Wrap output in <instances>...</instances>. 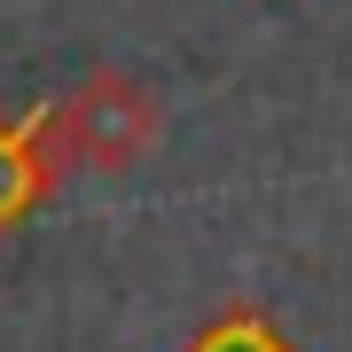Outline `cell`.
I'll use <instances>...</instances> for the list:
<instances>
[{
	"instance_id": "1",
	"label": "cell",
	"mask_w": 352,
	"mask_h": 352,
	"mask_svg": "<svg viewBox=\"0 0 352 352\" xmlns=\"http://www.w3.org/2000/svg\"><path fill=\"white\" fill-rule=\"evenodd\" d=\"M55 157L63 164H94V173H126L157 149V94L126 71H87L63 94V110L47 118Z\"/></svg>"
},
{
	"instance_id": "2",
	"label": "cell",
	"mask_w": 352,
	"mask_h": 352,
	"mask_svg": "<svg viewBox=\"0 0 352 352\" xmlns=\"http://www.w3.org/2000/svg\"><path fill=\"white\" fill-rule=\"evenodd\" d=\"M55 173H63V157H55V133H0V227L24 212L32 196L55 188Z\"/></svg>"
},
{
	"instance_id": "3",
	"label": "cell",
	"mask_w": 352,
	"mask_h": 352,
	"mask_svg": "<svg viewBox=\"0 0 352 352\" xmlns=\"http://www.w3.org/2000/svg\"><path fill=\"white\" fill-rule=\"evenodd\" d=\"M196 352H289L282 337H274V329H266L258 314H227L219 329H212V337H204Z\"/></svg>"
}]
</instances>
